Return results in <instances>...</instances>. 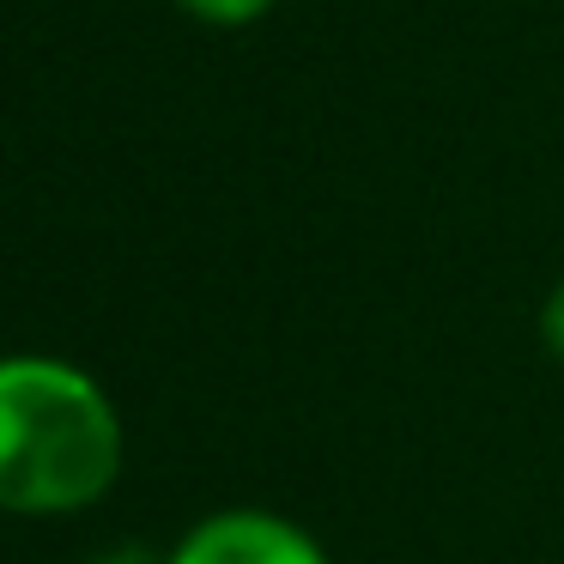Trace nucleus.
Masks as SVG:
<instances>
[{
	"label": "nucleus",
	"mask_w": 564,
	"mask_h": 564,
	"mask_svg": "<svg viewBox=\"0 0 564 564\" xmlns=\"http://www.w3.org/2000/svg\"><path fill=\"white\" fill-rule=\"evenodd\" d=\"M122 474V413L91 370L50 352L0 358V510L74 516Z\"/></svg>",
	"instance_id": "f257e3e1"
},
{
	"label": "nucleus",
	"mask_w": 564,
	"mask_h": 564,
	"mask_svg": "<svg viewBox=\"0 0 564 564\" xmlns=\"http://www.w3.org/2000/svg\"><path fill=\"white\" fill-rule=\"evenodd\" d=\"M164 564H328L316 534L273 510H219L200 516Z\"/></svg>",
	"instance_id": "f03ea898"
},
{
	"label": "nucleus",
	"mask_w": 564,
	"mask_h": 564,
	"mask_svg": "<svg viewBox=\"0 0 564 564\" xmlns=\"http://www.w3.org/2000/svg\"><path fill=\"white\" fill-rule=\"evenodd\" d=\"M183 13H195L200 25H225V31H237V25H256L261 13H273V0H176Z\"/></svg>",
	"instance_id": "7ed1b4c3"
},
{
	"label": "nucleus",
	"mask_w": 564,
	"mask_h": 564,
	"mask_svg": "<svg viewBox=\"0 0 564 564\" xmlns=\"http://www.w3.org/2000/svg\"><path fill=\"white\" fill-rule=\"evenodd\" d=\"M540 340H546V352H552V358H564V280L552 285L546 310H540Z\"/></svg>",
	"instance_id": "20e7f679"
},
{
	"label": "nucleus",
	"mask_w": 564,
	"mask_h": 564,
	"mask_svg": "<svg viewBox=\"0 0 564 564\" xmlns=\"http://www.w3.org/2000/svg\"><path fill=\"white\" fill-rule=\"evenodd\" d=\"M86 564H159V558L140 546H122V552H104V558H86Z\"/></svg>",
	"instance_id": "39448f33"
}]
</instances>
